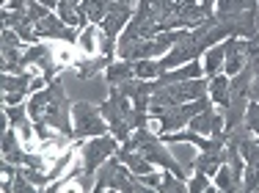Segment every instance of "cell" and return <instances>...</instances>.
Instances as JSON below:
<instances>
[{"instance_id":"cell-6","label":"cell","mask_w":259,"mask_h":193,"mask_svg":"<svg viewBox=\"0 0 259 193\" xmlns=\"http://www.w3.org/2000/svg\"><path fill=\"white\" fill-rule=\"evenodd\" d=\"M116 141H119V138H116L113 133H110V135L105 133V135H97L91 144H85V149H83V171H85V177H91V174L100 169L110 155L119 152Z\"/></svg>"},{"instance_id":"cell-9","label":"cell","mask_w":259,"mask_h":193,"mask_svg":"<svg viewBox=\"0 0 259 193\" xmlns=\"http://www.w3.org/2000/svg\"><path fill=\"white\" fill-rule=\"evenodd\" d=\"M33 30H36V42L39 39H64V42H75V36H77V30L75 28H69L61 17H55V14H47L45 20H39L33 25Z\"/></svg>"},{"instance_id":"cell-26","label":"cell","mask_w":259,"mask_h":193,"mask_svg":"<svg viewBox=\"0 0 259 193\" xmlns=\"http://www.w3.org/2000/svg\"><path fill=\"white\" fill-rule=\"evenodd\" d=\"M28 3H30V0H9V9L11 11H22Z\"/></svg>"},{"instance_id":"cell-8","label":"cell","mask_w":259,"mask_h":193,"mask_svg":"<svg viewBox=\"0 0 259 193\" xmlns=\"http://www.w3.org/2000/svg\"><path fill=\"white\" fill-rule=\"evenodd\" d=\"M30 83H33V74L30 72H20V74L3 72V78H0V86H3V105H20L22 97L30 91Z\"/></svg>"},{"instance_id":"cell-21","label":"cell","mask_w":259,"mask_h":193,"mask_svg":"<svg viewBox=\"0 0 259 193\" xmlns=\"http://www.w3.org/2000/svg\"><path fill=\"white\" fill-rule=\"evenodd\" d=\"M160 193H188V182H182L180 177H171V171L168 174H163V179H160Z\"/></svg>"},{"instance_id":"cell-19","label":"cell","mask_w":259,"mask_h":193,"mask_svg":"<svg viewBox=\"0 0 259 193\" xmlns=\"http://www.w3.org/2000/svg\"><path fill=\"white\" fill-rule=\"evenodd\" d=\"M133 72H135V78L152 80V78H160V64L152 58H141V61H133Z\"/></svg>"},{"instance_id":"cell-28","label":"cell","mask_w":259,"mask_h":193,"mask_svg":"<svg viewBox=\"0 0 259 193\" xmlns=\"http://www.w3.org/2000/svg\"><path fill=\"white\" fill-rule=\"evenodd\" d=\"M3 3H9V0H3Z\"/></svg>"},{"instance_id":"cell-18","label":"cell","mask_w":259,"mask_h":193,"mask_svg":"<svg viewBox=\"0 0 259 193\" xmlns=\"http://www.w3.org/2000/svg\"><path fill=\"white\" fill-rule=\"evenodd\" d=\"M77 6H80V0H61V3H58V17L69 25V28H80Z\"/></svg>"},{"instance_id":"cell-7","label":"cell","mask_w":259,"mask_h":193,"mask_svg":"<svg viewBox=\"0 0 259 193\" xmlns=\"http://www.w3.org/2000/svg\"><path fill=\"white\" fill-rule=\"evenodd\" d=\"M163 45H157V39H130L116 45V55L121 61H141V58H155L163 55Z\"/></svg>"},{"instance_id":"cell-23","label":"cell","mask_w":259,"mask_h":193,"mask_svg":"<svg viewBox=\"0 0 259 193\" xmlns=\"http://www.w3.org/2000/svg\"><path fill=\"white\" fill-rule=\"evenodd\" d=\"M245 64L259 66V33L245 39Z\"/></svg>"},{"instance_id":"cell-13","label":"cell","mask_w":259,"mask_h":193,"mask_svg":"<svg viewBox=\"0 0 259 193\" xmlns=\"http://www.w3.org/2000/svg\"><path fill=\"white\" fill-rule=\"evenodd\" d=\"M116 155H119L121 163H124L133 174H138V177H141V174H149V171H152V160H146L144 155L138 152V149H133V152H124V149H119Z\"/></svg>"},{"instance_id":"cell-4","label":"cell","mask_w":259,"mask_h":193,"mask_svg":"<svg viewBox=\"0 0 259 193\" xmlns=\"http://www.w3.org/2000/svg\"><path fill=\"white\" fill-rule=\"evenodd\" d=\"M207 89H209V78H193V80H182V83H171L157 89L155 94L149 97V108H174V105H182V102H193L199 97H207Z\"/></svg>"},{"instance_id":"cell-14","label":"cell","mask_w":259,"mask_h":193,"mask_svg":"<svg viewBox=\"0 0 259 193\" xmlns=\"http://www.w3.org/2000/svg\"><path fill=\"white\" fill-rule=\"evenodd\" d=\"M224 160H226V152H201L193 163V171H204L207 177H215V171L221 169Z\"/></svg>"},{"instance_id":"cell-20","label":"cell","mask_w":259,"mask_h":193,"mask_svg":"<svg viewBox=\"0 0 259 193\" xmlns=\"http://www.w3.org/2000/svg\"><path fill=\"white\" fill-rule=\"evenodd\" d=\"M110 66V61L105 58V55H100V58H89V61H83L80 64V69H77V78H94L97 72H102V69H108Z\"/></svg>"},{"instance_id":"cell-5","label":"cell","mask_w":259,"mask_h":193,"mask_svg":"<svg viewBox=\"0 0 259 193\" xmlns=\"http://www.w3.org/2000/svg\"><path fill=\"white\" fill-rule=\"evenodd\" d=\"M72 124H75V138L110 133L108 119H105L102 110L94 108L91 102H75V105H72Z\"/></svg>"},{"instance_id":"cell-25","label":"cell","mask_w":259,"mask_h":193,"mask_svg":"<svg viewBox=\"0 0 259 193\" xmlns=\"http://www.w3.org/2000/svg\"><path fill=\"white\" fill-rule=\"evenodd\" d=\"M94 33H97V25H89V28L83 30V36H80V45H83L85 53H91V50H94Z\"/></svg>"},{"instance_id":"cell-27","label":"cell","mask_w":259,"mask_h":193,"mask_svg":"<svg viewBox=\"0 0 259 193\" xmlns=\"http://www.w3.org/2000/svg\"><path fill=\"white\" fill-rule=\"evenodd\" d=\"M39 3H41V6H47V9H55V6L61 3V0H39Z\"/></svg>"},{"instance_id":"cell-12","label":"cell","mask_w":259,"mask_h":193,"mask_svg":"<svg viewBox=\"0 0 259 193\" xmlns=\"http://www.w3.org/2000/svg\"><path fill=\"white\" fill-rule=\"evenodd\" d=\"M209 99H212L215 105H221V108H226L229 105V78L226 74H215V78H209Z\"/></svg>"},{"instance_id":"cell-1","label":"cell","mask_w":259,"mask_h":193,"mask_svg":"<svg viewBox=\"0 0 259 193\" xmlns=\"http://www.w3.org/2000/svg\"><path fill=\"white\" fill-rule=\"evenodd\" d=\"M47 102H45V110H41V116L36 122H45L55 127L64 138H75V124H72V102L69 97L64 94V86H61V80L55 78L53 83H47Z\"/></svg>"},{"instance_id":"cell-3","label":"cell","mask_w":259,"mask_h":193,"mask_svg":"<svg viewBox=\"0 0 259 193\" xmlns=\"http://www.w3.org/2000/svg\"><path fill=\"white\" fill-rule=\"evenodd\" d=\"M130 20H133V6H130V0H108V14L100 22V50L110 64H113L116 45H119L116 36H119V30Z\"/></svg>"},{"instance_id":"cell-10","label":"cell","mask_w":259,"mask_h":193,"mask_svg":"<svg viewBox=\"0 0 259 193\" xmlns=\"http://www.w3.org/2000/svg\"><path fill=\"white\" fill-rule=\"evenodd\" d=\"M224 47H226L224 72L234 78V74H237V72L245 66V39H240V36H229V39L224 42Z\"/></svg>"},{"instance_id":"cell-16","label":"cell","mask_w":259,"mask_h":193,"mask_svg":"<svg viewBox=\"0 0 259 193\" xmlns=\"http://www.w3.org/2000/svg\"><path fill=\"white\" fill-rule=\"evenodd\" d=\"M133 61H113V64L105 69V80H108V86H116V83H121V80H127V78H133Z\"/></svg>"},{"instance_id":"cell-15","label":"cell","mask_w":259,"mask_h":193,"mask_svg":"<svg viewBox=\"0 0 259 193\" xmlns=\"http://www.w3.org/2000/svg\"><path fill=\"white\" fill-rule=\"evenodd\" d=\"M226 64V47L224 45H215L204 53V74L207 78H215Z\"/></svg>"},{"instance_id":"cell-22","label":"cell","mask_w":259,"mask_h":193,"mask_svg":"<svg viewBox=\"0 0 259 193\" xmlns=\"http://www.w3.org/2000/svg\"><path fill=\"white\" fill-rule=\"evenodd\" d=\"M204 190H212V185H209V179H207L204 171H196L193 179L188 182V193H204Z\"/></svg>"},{"instance_id":"cell-11","label":"cell","mask_w":259,"mask_h":193,"mask_svg":"<svg viewBox=\"0 0 259 193\" xmlns=\"http://www.w3.org/2000/svg\"><path fill=\"white\" fill-rule=\"evenodd\" d=\"M188 130H193V133H221L224 130V116H218L212 110V105L209 108H204L201 113H196L193 119L188 122Z\"/></svg>"},{"instance_id":"cell-2","label":"cell","mask_w":259,"mask_h":193,"mask_svg":"<svg viewBox=\"0 0 259 193\" xmlns=\"http://www.w3.org/2000/svg\"><path fill=\"white\" fill-rule=\"evenodd\" d=\"M105 188H113V190H124V193H144L152 190L149 185H144L138 179V174H133L127 166H121L119 155H110L108 160L102 163V171L94 182V193H102Z\"/></svg>"},{"instance_id":"cell-24","label":"cell","mask_w":259,"mask_h":193,"mask_svg":"<svg viewBox=\"0 0 259 193\" xmlns=\"http://www.w3.org/2000/svg\"><path fill=\"white\" fill-rule=\"evenodd\" d=\"M17 149V133H11L9 127L3 130V144H0V152H3V158L6 155H11Z\"/></svg>"},{"instance_id":"cell-17","label":"cell","mask_w":259,"mask_h":193,"mask_svg":"<svg viewBox=\"0 0 259 193\" xmlns=\"http://www.w3.org/2000/svg\"><path fill=\"white\" fill-rule=\"evenodd\" d=\"M215 188L218 190H226V193H234V190H243V185L234 179V174H232V166L226 163H221V169L215 171Z\"/></svg>"}]
</instances>
